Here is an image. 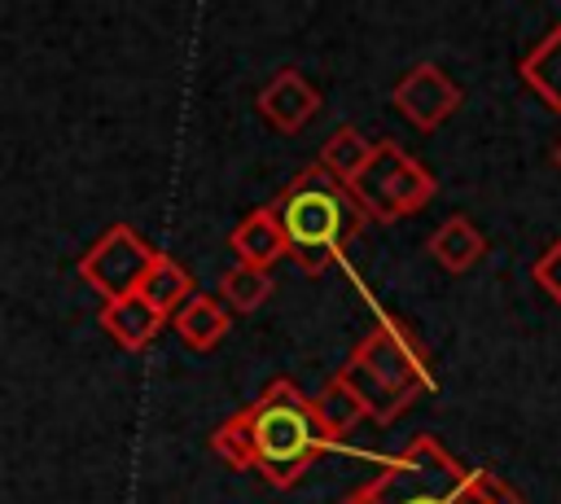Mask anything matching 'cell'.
<instances>
[{
    "mask_svg": "<svg viewBox=\"0 0 561 504\" xmlns=\"http://www.w3.org/2000/svg\"><path fill=\"white\" fill-rule=\"evenodd\" d=\"M210 447L232 469H254L267 486L285 491L337 443L316 421V403L289 377H276L210 434Z\"/></svg>",
    "mask_w": 561,
    "mask_h": 504,
    "instance_id": "cell-1",
    "label": "cell"
},
{
    "mask_svg": "<svg viewBox=\"0 0 561 504\" xmlns=\"http://www.w3.org/2000/svg\"><path fill=\"white\" fill-rule=\"evenodd\" d=\"M272 215L285 237V259H294L307 276H320L333 263H342L346 241L368 228V215L355 202V193L342 180H333L320 162L302 167L276 193Z\"/></svg>",
    "mask_w": 561,
    "mask_h": 504,
    "instance_id": "cell-2",
    "label": "cell"
},
{
    "mask_svg": "<svg viewBox=\"0 0 561 504\" xmlns=\"http://www.w3.org/2000/svg\"><path fill=\"white\" fill-rule=\"evenodd\" d=\"M337 377L359 394L368 421H394L416 394L434 390V368L421 337L399 316H377V324L355 342Z\"/></svg>",
    "mask_w": 561,
    "mask_h": 504,
    "instance_id": "cell-3",
    "label": "cell"
},
{
    "mask_svg": "<svg viewBox=\"0 0 561 504\" xmlns=\"http://www.w3.org/2000/svg\"><path fill=\"white\" fill-rule=\"evenodd\" d=\"M469 469L434 438L416 434L399 456L381 460L377 478L355 486L342 504H456Z\"/></svg>",
    "mask_w": 561,
    "mask_h": 504,
    "instance_id": "cell-4",
    "label": "cell"
},
{
    "mask_svg": "<svg viewBox=\"0 0 561 504\" xmlns=\"http://www.w3.org/2000/svg\"><path fill=\"white\" fill-rule=\"evenodd\" d=\"M351 193H355V202L364 206L368 219L399 224V219L416 215L421 206H430V197L438 193V180L430 175L425 162L403 153L394 140H381L373 162L364 167V175L351 184Z\"/></svg>",
    "mask_w": 561,
    "mask_h": 504,
    "instance_id": "cell-5",
    "label": "cell"
},
{
    "mask_svg": "<svg viewBox=\"0 0 561 504\" xmlns=\"http://www.w3.org/2000/svg\"><path fill=\"white\" fill-rule=\"evenodd\" d=\"M153 245L131 228V224H110L79 259V276L101 294V302L127 298L140 289V276L153 263Z\"/></svg>",
    "mask_w": 561,
    "mask_h": 504,
    "instance_id": "cell-6",
    "label": "cell"
},
{
    "mask_svg": "<svg viewBox=\"0 0 561 504\" xmlns=\"http://www.w3.org/2000/svg\"><path fill=\"white\" fill-rule=\"evenodd\" d=\"M465 92L460 83L438 66V61H416L408 66L394 88H390V105L416 127V131H438L456 110H460Z\"/></svg>",
    "mask_w": 561,
    "mask_h": 504,
    "instance_id": "cell-7",
    "label": "cell"
},
{
    "mask_svg": "<svg viewBox=\"0 0 561 504\" xmlns=\"http://www.w3.org/2000/svg\"><path fill=\"white\" fill-rule=\"evenodd\" d=\"M254 105H259V114H263L267 127L294 136V131H302V127L320 114V88H316L298 66H280V70L259 88Z\"/></svg>",
    "mask_w": 561,
    "mask_h": 504,
    "instance_id": "cell-8",
    "label": "cell"
},
{
    "mask_svg": "<svg viewBox=\"0 0 561 504\" xmlns=\"http://www.w3.org/2000/svg\"><path fill=\"white\" fill-rule=\"evenodd\" d=\"M162 324H167V320H162L140 294L101 302V329H105L123 351H145V346L162 333Z\"/></svg>",
    "mask_w": 561,
    "mask_h": 504,
    "instance_id": "cell-9",
    "label": "cell"
},
{
    "mask_svg": "<svg viewBox=\"0 0 561 504\" xmlns=\"http://www.w3.org/2000/svg\"><path fill=\"white\" fill-rule=\"evenodd\" d=\"M171 329H175V337H180L188 351H215V346L228 337V329H232V311H228L219 298H210V294H193V298L171 316Z\"/></svg>",
    "mask_w": 561,
    "mask_h": 504,
    "instance_id": "cell-10",
    "label": "cell"
},
{
    "mask_svg": "<svg viewBox=\"0 0 561 504\" xmlns=\"http://www.w3.org/2000/svg\"><path fill=\"white\" fill-rule=\"evenodd\" d=\"M228 245H232V254H237L241 267H263V272H267L276 259H285V237H280V224H276L272 206L250 210V215L232 228Z\"/></svg>",
    "mask_w": 561,
    "mask_h": 504,
    "instance_id": "cell-11",
    "label": "cell"
},
{
    "mask_svg": "<svg viewBox=\"0 0 561 504\" xmlns=\"http://www.w3.org/2000/svg\"><path fill=\"white\" fill-rule=\"evenodd\" d=\"M425 245H430L434 263L447 267V272H469V267L486 254V237L478 232V224H473L469 215H451V219H443V224L430 232Z\"/></svg>",
    "mask_w": 561,
    "mask_h": 504,
    "instance_id": "cell-12",
    "label": "cell"
},
{
    "mask_svg": "<svg viewBox=\"0 0 561 504\" xmlns=\"http://www.w3.org/2000/svg\"><path fill=\"white\" fill-rule=\"evenodd\" d=\"M162 320H171L197 289H193V276H188V267L184 263H175L171 254H153V263H149V272L140 276V289H136Z\"/></svg>",
    "mask_w": 561,
    "mask_h": 504,
    "instance_id": "cell-13",
    "label": "cell"
},
{
    "mask_svg": "<svg viewBox=\"0 0 561 504\" xmlns=\"http://www.w3.org/2000/svg\"><path fill=\"white\" fill-rule=\"evenodd\" d=\"M522 83L552 110V114H561V22L522 57Z\"/></svg>",
    "mask_w": 561,
    "mask_h": 504,
    "instance_id": "cell-14",
    "label": "cell"
},
{
    "mask_svg": "<svg viewBox=\"0 0 561 504\" xmlns=\"http://www.w3.org/2000/svg\"><path fill=\"white\" fill-rule=\"evenodd\" d=\"M373 153H377V140H368L364 131H355V127H337L329 140H324V149H320V167L333 175V180H342L346 188L364 175V167L373 162Z\"/></svg>",
    "mask_w": 561,
    "mask_h": 504,
    "instance_id": "cell-15",
    "label": "cell"
},
{
    "mask_svg": "<svg viewBox=\"0 0 561 504\" xmlns=\"http://www.w3.org/2000/svg\"><path fill=\"white\" fill-rule=\"evenodd\" d=\"M316 403V421L324 425V434L333 438V443H342L355 425H364L368 421V412H364V403H359V394L333 373L324 386H320V394L311 399Z\"/></svg>",
    "mask_w": 561,
    "mask_h": 504,
    "instance_id": "cell-16",
    "label": "cell"
},
{
    "mask_svg": "<svg viewBox=\"0 0 561 504\" xmlns=\"http://www.w3.org/2000/svg\"><path fill=\"white\" fill-rule=\"evenodd\" d=\"M272 289H276V280H272V272H263V267H241V263H232V267L219 276V302H224L228 311H241V316L259 311V307L272 298Z\"/></svg>",
    "mask_w": 561,
    "mask_h": 504,
    "instance_id": "cell-17",
    "label": "cell"
},
{
    "mask_svg": "<svg viewBox=\"0 0 561 504\" xmlns=\"http://www.w3.org/2000/svg\"><path fill=\"white\" fill-rule=\"evenodd\" d=\"M456 504H526V500H522L504 478H495L491 469H469V478H465Z\"/></svg>",
    "mask_w": 561,
    "mask_h": 504,
    "instance_id": "cell-18",
    "label": "cell"
},
{
    "mask_svg": "<svg viewBox=\"0 0 561 504\" xmlns=\"http://www.w3.org/2000/svg\"><path fill=\"white\" fill-rule=\"evenodd\" d=\"M530 272H535V280H539V289L561 307V237H557V241L535 259V267H530Z\"/></svg>",
    "mask_w": 561,
    "mask_h": 504,
    "instance_id": "cell-19",
    "label": "cell"
},
{
    "mask_svg": "<svg viewBox=\"0 0 561 504\" xmlns=\"http://www.w3.org/2000/svg\"><path fill=\"white\" fill-rule=\"evenodd\" d=\"M552 167L561 171V140H557V149H552Z\"/></svg>",
    "mask_w": 561,
    "mask_h": 504,
    "instance_id": "cell-20",
    "label": "cell"
}]
</instances>
